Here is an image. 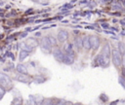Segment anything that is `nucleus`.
Here are the masks:
<instances>
[{
  "label": "nucleus",
  "instance_id": "obj_9",
  "mask_svg": "<svg viewBox=\"0 0 125 105\" xmlns=\"http://www.w3.org/2000/svg\"><path fill=\"white\" fill-rule=\"evenodd\" d=\"M82 45H83V48L88 51L91 49V44H90V37L89 36H85L82 38Z\"/></svg>",
  "mask_w": 125,
  "mask_h": 105
},
{
  "label": "nucleus",
  "instance_id": "obj_7",
  "mask_svg": "<svg viewBox=\"0 0 125 105\" xmlns=\"http://www.w3.org/2000/svg\"><path fill=\"white\" fill-rule=\"evenodd\" d=\"M90 44H91V49L97 50L100 46V39L97 36H90Z\"/></svg>",
  "mask_w": 125,
  "mask_h": 105
},
{
  "label": "nucleus",
  "instance_id": "obj_8",
  "mask_svg": "<svg viewBox=\"0 0 125 105\" xmlns=\"http://www.w3.org/2000/svg\"><path fill=\"white\" fill-rule=\"evenodd\" d=\"M15 79H16L17 81L21 82V83H24V84H28V83L30 82V80H29V78L26 76V74H21V73H19V75L15 76Z\"/></svg>",
  "mask_w": 125,
  "mask_h": 105
},
{
  "label": "nucleus",
  "instance_id": "obj_2",
  "mask_svg": "<svg viewBox=\"0 0 125 105\" xmlns=\"http://www.w3.org/2000/svg\"><path fill=\"white\" fill-rule=\"evenodd\" d=\"M39 47L41 49V51L45 53H50L52 52V46L49 43L48 37H43L41 38L40 42H39Z\"/></svg>",
  "mask_w": 125,
  "mask_h": 105
},
{
  "label": "nucleus",
  "instance_id": "obj_20",
  "mask_svg": "<svg viewBox=\"0 0 125 105\" xmlns=\"http://www.w3.org/2000/svg\"><path fill=\"white\" fill-rule=\"evenodd\" d=\"M122 65H123V67L125 68V52L122 54Z\"/></svg>",
  "mask_w": 125,
  "mask_h": 105
},
{
  "label": "nucleus",
  "instance_id": "obj_11",
  "mask_svg": "<svg viewBox=\"0 0 125 105\" xmlns=\"http://www.w3.org/2000/svg\"><path fill=\"white\" fill-rule=\"evenodd\" d=\"M16 70L18 73H21V74H26L27 75V68L25 65L21 64V63H19L17 66H16Z\"/></svg>",
  "mask_w": 125,
  "mask_h": 105
},
{
  "label": "nucleus",
  "instance_id": "obj_13",
  "mask_svg": "<svg viewBox=\"0 0 125 105\" xmlns=\"http://www.w3.org/2000/svg\"><path fill=\"white\" fill-rule=\"evenodd\" d=\"M29 54H30V52H28V51H26V50L21 49V52H20V61H22L23 59H25Z\"/></svg>",
  "mask_w": 125,
  "mask_h": 105
},
{
  "label": "nucleus",
  "instance_id": "obj_16",
  "mask_svg": "<svg viewBox=\"0 0 125 105\" xmlns=\"http://www.w3.org/2000/svg\"><path fill=\"white\" fill-rule=\"evenodd\" d=\"M26 44H28L29 46H31V47H33V48H35L37 45H38V41L36 40V39H34V38H31V39H28L26 42H25Z\"/></svg>",
  "mask_w": 125,
  "mask_h": 105
},
{
  "label": "nucleus",
  "instance_id": "obj_4",
  "mask_svg": "<svg viewBox=\"0 0 125 105\" xmlns=\"http://www.w3.org/2000/svg\"><path fill=\"white\" fill-rule=\"evenodd\" d=\"M53 55L55 57V59L59 62H62V59H63V55H64V52L60 49V48H57L53 51Z\"/></svg>",
  "mask_w": 125,
  "mask_h": 105
},
{
  "label": "nucleus",
  "instance_id": "obj_22",
  "mask_svg": "<svg viewBox=\"0 0 125 105\" xmlns=\"http://www.w3.org/2000/svg\"><path fill=\"white\" fill-rule=\"evenodd\" d=\"M32 1H34V2H38V1H40V0H32Z\"/></svg>",
  "mask_w": 125,
  "mask_h": 105
},
{
  "label": "nucleus",
  "instance_id": "obj_10",
  "mask_svg": "<svg viewBox=\"0 0 125 105\" xmlns=\"http://www.w3.org/2000/svg\"><path fill=\"white\" fill-rule=\"evenodd\" d=\"M110 53H111L110 47H109L108 44H105V45L103 47V49H102V55H104V56H105V57H109Z\"/></svg>",
  "mask_w": 125,
  "mask_h": 105
},
{
  "label": "nucleus",
  "instance_id": "obj_14",
  "mask_svg": "<svg viewBox=\"0 0 125 105\" xmlns=\"http://www.w3.org/2000/svg\"><path fill=\"white\" fill-rule=\"evenodd\" d=\"M48 40H49V43H50V45L52 46V48L53 47H57V45H58V42H57V38H55L54 36H52V35H50V36H48Z\"/></svg>",
  "mask_w": 125,
  "mask_h": 105
},
{
  "label": "nucleus",
  "instance_id": "obj_5",
  "mask_svg": "<svg viewBox=\"0 0 125 105\" xmlns=\"http://www.w3.org/2000/svg\"><path fill=\"white\" fill-rule=\"evenodd\" d=\"M68 39V32L65 30H61L59 31L58 35H57V40L61 43H64L66 42V40Z\"/></svg>",
  "mask_w": 125,
  "mask_h": 105
},
{
  "label": "nucleus",
  "instance_id": "obj_3",
  "mask_svg": "<svg viewBox=\"0 0 125 105\" xmlns=\"http://www.w3.org/2000/svg\"><path fill=\"white\" fill-rule=\"evenodd\" d=\"M111 60L116 67H120L122 65V54L118 50H112L111 52Z\"/></svg>",
  "mask_w": 125,
  "mask_h": 105
},
{
  "label": "nucleus",
  "instance_id": "obj_21",
  "mask_svg": "<svg viewBox=\"0 0 125 105\" xmlns=\"http://www.w3.org/2000/svg\"><path fill=\"white\" fill-rule=\"evenodd\" d=\"M26 35H27V33H26V32H24V33H22V34L21 35V38H22V37H25Z\"/></svg>",
  "mask_w": 125,
  "mask_h": 105
},
{
  "label": "nucleus",
  "instance_id": "obj_12",
  "mask_svg": "<svg viewBox=\"0 0 125 105\" xmlns=\"http://www.w3.org/2000/svg\"><path fill=\"white\" fill-rule=\"evenodd\" d=\"M63 51H64V52H66V53H69V54L74 55V52H73V45H72V44H70V43L66 44V45L63 47Z\"/></svg>",
  "mask_w": 125,
  "mask_h": 105
},
{
  "label": "nucleus",
  "instance_id": "obj_15",
  "mask_svg": "<svg viewBox=\"0 0 125 105\" xmlns=\"http://www.w3.org/2000/svg\"><path fill=\"white\" fill-rule=\"evenodd\" d=\"M74 46L77 48V50H80L81 48H83V45H82V38H75L74 40Z\"/></svg>",
  "mask_w": 125,
  "mask_h": 105
},
{
  "label": "nucleus",
  "instance_id": "obj_1",
  "mask_svg": "<svg viewBox=\"0 0 125 105\" xmlns=\"http://www.w3.org/2000/svg\"><path fill=\"white\" fill-rule=\"evenodd\" d=\"M0 86L3 87L5 89H11L13 88V82L12 79L5 73L0 72Z\"/></svg>",
  "mask_w": 125,
  "mask_h": 105
},
{
  "label": "nucleus",
  "instance_id": "obj_19",
  "mask_svg": "<svg viewBox=\"0 0 125 105\" xmlns=\"http://www.w3.org/2000/svg\"><path fill=\"white\" fill-rule=\"evenodd\" d=\"M5 92H6V89L3 88V87H1L0 86V100L3 98V96L5 95Z\"/></svg>",
  "mask_w": 125,
  "mask_h": 105
},
{
  "label": "nucleus",
  "instance_id": "obj_17",
  "mask_svg": "<svg viewBox=\"0 0 125 105\" xmlns=\"http://www.w3.org/2000/svg\"><path fill=\"white\" fill-rule=\"evenodd\" d=\"M118 51L120 52L121 54H123V53L125 52V44H124V43L120 42V43L118 44Z\"/></svg>",
  "mask_w": 125,
  "mask_h": 105
},
{
  "label": "nucleus",
  "instance_id": "obj_6",
  "mask_svg": "<svg viewBox=\"0 0 125 105\" xmlns=\"http://www.w3.org/2000/svg\"><path fill=\"white\" fill-rule=\"evenodd\" d=\"M73 62H74V55L64 52L63 59H62V63H64V64H66V65H71V64H73Z\"/></svg>",
  "mask_w": 125,
  "mask_h": 105
},
{
  "label": "nucleus",
  "instance_id": "obj_18",
  "mask_svg": "<svg viewBox=\"0 0 125 105\" xmlns=\"http://www.w3.org/2000/svg\"><path fill=\"white\" fill-rule=\"evenodd\" d=\"M22 49L23 50H26V51H28V52H32L33 51V47H31V46H29L28 44H26V43H24V44H22Z\"/></svg>",
  "mask_w": 125,
  "mask_h": 105
}]
</instances>
